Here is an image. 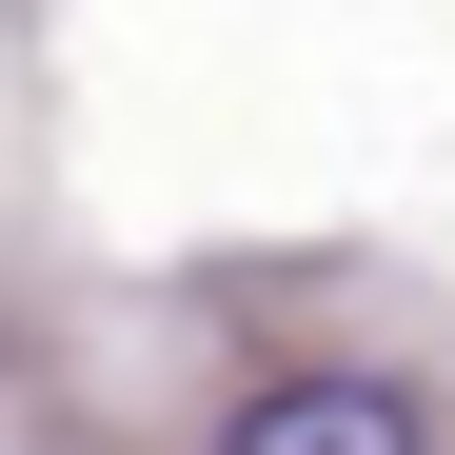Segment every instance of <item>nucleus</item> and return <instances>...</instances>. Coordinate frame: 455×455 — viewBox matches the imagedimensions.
Here are the masks:
<instances>
[{"mask_svg": "<svg viewBox=\"0 0 455 455\" xmlns=\"http://www.w3.org/2000/svg\"><path fill=\"white\" fill-rule=\"evenodd\" d=\"M435 416L396 376H297V396H238V455H416Z\"/></svg>", "mask_w": 455, "mask_h": 455, "instance_id": "obj_1", "label": "nucleus"}]
</instances>
